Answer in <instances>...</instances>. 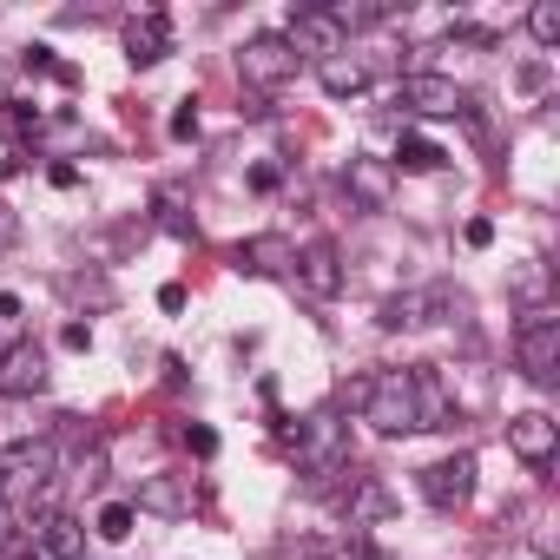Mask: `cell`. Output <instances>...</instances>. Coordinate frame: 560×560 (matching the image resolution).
<instances>
[{
  "label": "cell",
  "mask_w": 560,
  "mask_h": 560,
  "mask_svg": "<svg viewBox=\"0 0 560 560\" xmlns=\"http://www.w3.org/2000/svg\"><path fill=\"white\" fill-rule=\"evenodd\" d=\"M291 448H298V468H304V488H311V494H330V488H343V481L357 475L343 409H317V416H304L298 435H291Z\"/></svg>",
  "instance_id": "6da1fadb"
},
{
  "label": "cell",
  "mask_w": 560,
  "mask_h": 560,
  "mask_svg": "<svg viewBox=\"0 0 560 560\" xmlns=\"http://www.w3.org/2000/svg\"><path fill=\"white\" fill-rule=\"evenodd\" d=\"M357 416L376 435H416V376L409 370H376L357 389Z\"/></svg>",
  "instance_id": "7a4b0ae2"
},
{
  "label": "cell",
  "mask_w": 560,
  "mask_h": 560,
  "mask_svg": "<svg viewBox=\"0 0 560 560\" xmlns=\"http://www.w3.org/2000/svg\"><path fill=\"white\" fill-rule=\"evenodd\" d=\"M54 481H60V442H54V435H21V442L0 448V494L14 488V494L47 501Z\"/></svg>",
  "instance_id": "3957f363"
},
{
  "label": "cell",
  "mask_w": 560,
  "mask_h": 560,
  "mask_svg": "<svg viewBox=\"0 0 560 560\" xmlns=\"http://www.w3.org/2000/svg\"><path fill=\"white\" fill-rule=\"evenodd\" d=\"M237 80L250 93H277V86H291L298 80V54L284 47V34H250L237 47Z\"/></svg>",
  "instance_id": "277c9868"
},
{
  "label": "cell",
  "mask_w": 560,
  "mask_h": 560,
  "mask_svg": "<svg viewBox=\"0 0 560 560\" xmlns=\"http://www.w3.org/2000/svg\"><path fill=\"white\" fill-rule=\"evenodd\" d=\"M514 357H521V370H527V383H553L560 376V317L553 311H527L521 324H514Z\"/></svg>",
  "instance_id": "5b68a950"
},
{
  "label": "cell",
  "mask_w": 560,
  "mask_h": 560,
  "mask_svg": "<svg viewBox=\"0 0 560 560\" xmlns=\"http://www.w3.org/2000/svg\"><path fill=\"white\" fill-rule=\"evenodd\" d=\"M396 106H409L416 119H462L468 93H462L448 73H402V86H396Z\"/></svg>",
  "instance_id": "8992f818"
},
{
  "label": "cell",
  "mask_w": 560,
  "mask_h": 560,
  "mask_svg": "<svg viewBox=\"0 0 560 560\" xmlns=\"http://www.w3.org/2000/svg\"><path fill=\"white\" fill-rule=\"evenodd\" d=\"M416 488H422V501L442 508V514L468 508V494H475V455H442V462H429V468L416 475Z\"/></svg>",
  "instance_id": "52a82bcc"
},
{
  "label": "cell",
  "mask_w": 560,
  "mask_h": 560,
  "mask_svg": "<svg viewBox=\"0 0 560 560\" xmlns=\"http://www.w3.org/2000/svg\"><path fill=\"white\" fill-rule=\"evenodd\" d=\"M291 277L317 298V304H330V298H343V257H337V244L330 237H311L304 250H298V264H291Z\"/></svg>",
  "instance_id": "ba28073f"
},
{
  "label": "cell",
  "mask_w": 560,
  "mask_h": 560,
  "mask_svg": "<svg viewBox=\"0 0 560 560\" xmlns=\"http://www.w3.org/2000/svg\"><path fill=\"white\" fill-rule=\"evenodd\" d=\"M284 47L304 60V54H317V60H330V54H343L350 40L337 34V21H330V8H291V21H284Z\"/></svg>",
  "instance_id": "9c48e42d"
},
{
  "label": "cell",
  "mask_w": 560,
  "mask_h": 560,
  "mask_svg": "<svg viewBox=\"0 0 560 560\" xmlns=\"http://www.w3.org/2000/svg\"><path fill=\"white\" fill-rule=\"evenodd\" d=\"M343 191H350V205H357V211H389V198H396V165H389V159L357 152V159L343 165Z\"/></svg>",
  "instance_id": "30bf717a"
},
{
  "label": "cell",
  "mask_w": 560,
  "mask_h": 560,
  "mask_svg": "<svg viewBox=\"0 0 560 560\" xmlns=\"http://www.w3.org/2000/svg\"><path fill=\"white\" fill-rule=\"evenodd\" d=\"M27 540H34V560H86V527L73 514H60V508L34 514Z\"/></svg>",
  "instance_id": "8fae6325"
},
{
  "label": "cell",
  "mask_w": 560,
  "mask_h": 560,
  "mask_svg": "<svg viewBox=\"0 0 560 560\" xmlns=\"http://www.w3.org/2000/svg\"><path fill=\"white\" fill-rule=\"evenodd\" d=\"M119 40H126V60H132V67H159V60L172 54V21H165V8H145V14H126V27H119Z\"/></svg>",
  "instance_id": "7c38bea8"
},
{
  "label": "cell",
  "mask_w": 560,
  "mask_h": 560,
  "mask_svg": "<svg viewBox=\"0 0 560 560\" xmlns=\"http://www.w3.org/2000/svg\"><path fill=\"white\" fill-rule=\"evenodd\" d=\"M508 448H514L527 468H547V462H553V448H560V422H553L547 409H527V416H514V422H508Z\"/></svg>",
  "instance_id": "4fadbf2b"
},
{
  "label": "cell",
  "mask_w": 560,
  "mask_h": 560,
  "mask_svg": "<svg viewBox=\"0 0 560 560\" xmlns=\"http://www.w3.org/2000/svg\"><path fill=\"white\" fill-rule=\"evenodd\" d=\"M40 389H47V350L34 337H21L0 357V396H40Z\"/></svg>",
  "instance_id": "5bb4252c"
},
{
  "label": "cell",
  "mask_w": 560,
  "mask_h": 560,
  "mask_svg": "<svg viewBox=\"0 0 560 560\" xmlns=\"http://www.w3.org/2000/svg\"><path fill=\"white\" fill-rule=\"evenodd\" d=\"M237 264H244L250 277H291L298 244H291V237H277V231H257V237H244V244H237Z\"/></svg>",
  "instance_id": "9a60e30c"
},
{
  "label": "cell",
  "mask_w": 560,
  "mask_h": 560,
  "mask_svg": "<svg viewBox=\"0 0 560 560\" xmlns=\"http://www.w3.org/2000/svg\"><path fill=\"white\" fill-rule=\"evenodd\" d=\"M389 508H396V501H389V488H383L376 475L357 468V475L343 481V521H350V527H370V521H383Z\"/></svg>",
  "instance_id": "2e32d148"
},
{
  "label": "cell",
  "mask_w": 560,
  "mask_h": 560,
  "mask_svg": "<svg viewBox=\"0 0 560 560\" xmlns=\"http://www.w3.org/2000/svg\"><path fill=\"white\" fill-rule=\"evenodd\" d=\"M317 80H324V93H330V100H357V93H370V60L343 47V54L317 60Z\"/></svg>",
  "instance_id": "e0dca14e"
},
{
  "label": "cell",
  "mask_w": 560,
  "mask_h": 560,
  "mask_svg": "<svg viewBox=\"0 0 560 560\" xmlns=\"http://www.w3.org/2000/svg\"><path fill=\"white\" fill-rule=\"evenodd\" d=\"M139 514H165V521L191 514V488H185V475H145V481H139Z\"/></svg>",
  "instance_id": "ac0fdd59"
},
{
  "label": "cell",
  "mask_w": 560,
  "mask_h": 560,
  "mask_svg": "<svg viewBox=\"0 0 560 560\" xmlns=\"http://www.w3.org/2000/svg\"><path fill=\"white\" fill-rule=\"evenodd\" d=\"M416 376V429H455V402L442 389L435 370H409Z\"/></svg>",
  "instance_id": "d6986e66"
},
{
  "label": "cell",
  "mask_w": 560,
  "mask_h": 560,
  "mask_svg": "<svg viewBox=\"0 0 560 560\" xmlns=\"http://www.w3.org/2000/svg\"><path fill=\"white\" fill-rule=\"evenodd\" d=\"M330 21H337V34L350 40V34H370V27L396 21V0H337V8H330Z\"/></svg>",
  "instance_id": "ffe728a7"
},
{
  "label": "cell",
  "mask_w": 560,
  "mask_h": 560,
  "mask_svg": "<svg viewBox=\"0 0 560 560\" xmlns=\"http://www.w3.org/2000/svg\"><path fill=\"white\" fill-rule=\"evenodd\" d=\"M416 304H422V324H462L468 317V291H455V284H429V291H416Z\"/></svg>",
  "instance_id": "44dd1931"
},
{
  "label": "cell",
  "mask_w": 560,
  "mask_h": 560,
  "mask_svg": "<svg viewBox=\"0 0 560 560\" xmlns=\"http://www.w3.org/2000/svg\"><path fill=\"white\" fill-rule=\"evenodd\" d=\"M389 165H402V172H442L448 165V152L435 145V139H422V132H402V145H396V159Z\"/></svg>",
  "instance_id": "7402d4cb"
},
{
  "label": "cell",
  "mask_w": 560,
  "mask_h": 560,
  "mask_svg": "<svg viewBox=\"0 0 560 560\" xmlns=\"http://www.w3.org/2000/svg\"><path fill=\"white\" fill-rule=\"evenodd\" d=\"M508 298H521L527 311H547V264H514L508 270Z\"/></svg>",
  "instance_id": "603a6c76"
},
{
  "label": "cell",
  "mask_w": 560,
  "mask_h": 560,
  "mask_svg": "<svg viewBox=\"0 0 560 560\" xmlns=\"http://www.w3.org/2000/svg\"><path fill=\"white\" fill-rule=\"evenodd\" d=\"M376 324H383V330H416V324H422V304H416V291H396V298H383V304H376Z\"/></svg>",
  "instance_id": "cb8c5ba5"
},
{
  "label": "cell",
  "mask_w": 560,
  "mask_h": 560,
  "mask_svg": "<svg viewBox=\"0 0 560 560\" xmlns=\"http://www.w3.org/2000/svg\"><path fill=\"white\" fill-rule=\"evenodd\" d=\"M527 34L540 47H560V0H534V8H527Z\"/></svg>",
  "instance_id": "d4e9b609"
},
{
  "label": "cell",
  "mask_w": 560,
  "mask_h": 560,
  "mask_svg": "<svg viewBox=\"0 0 560 560\" xmlns=\"http://www.w3.org/2000/svg\"><path fill=\"white\" fill-rule=\"evenodd\" d=\"M21 60H27V67H34V73H54V80H60V86H73V67H67V60H60V54H54V47H40V40H34V47H21Z\"/></svg>",
  "instance_id": "484cf974"
},
{
  "label": "cell",
  "mask_w": 560,
  "mask_h": 560,
  "mask_svg": "<svg viewBox=\"0 0 560 560\" xmlns=\"http://www.w3.org/2000/svg\"><path fill=\"white\" fill-rule=\"evenodd\" d=\"M152 211H159V224H165V231H172V237H185V244H191V237H198V224H191V218H185V211H178V198H172V191H159V198H152Z\"/></svg>",
  "instance_id": "4316f807"
},
{
  "label": "cell",
  "mask_w": 560,
  "mask_h": 560,
  "mask_svg": "<svg viewBox=\"0 0 560 560\" xmlns=\"http://www.w3.org/2000/svg\"><path fill=\"white\" fill-rule=\"evenodd\" d=\"M93 527H100V534H106V540H126V534H132V501H106V508H100V521H93Z\"/></svg>",
  "instance_id": "83f0119b"
},
{
  "label": "cell",
  "mask_w": 560,
  "mask_h": 560,
  "mask_svg": "<svg viewBox=\"0 0 560 560\" xmlns=\"http://www.w3.org/2000/svg\"><path fill=\"white\" fill-rule=\"evenodd\" d=\"M178 435H185V448H191V455H205V462H211V455H218V435H211V429H205V422H185V429H178Z\"/></svg>",
  "instance_id": "f1b7e54d"
},
{
  "label": "cell",
  "mask_w": 560,
  "mask_h": 560,
  "mask_svg": "<svg viewBox=\"0 0 560 560\" xmlns=\"http://www.w3.org/2000/svg\"><path fill=\"white\" fill-rule=\"evenodd\" d=\"M14 244H21V211L0 198V250H14Z\"/></svg>",
  "instance_id": "f546056e"
},
{
  "label": "cell",
  "mask_w": 560,
  "mask_h": 560,
  "mask_svg": "<svg viewBox=\"0 0 560 560\" xmlns=\"http://www.w3.org/2000/svg\"><path fill=\"white\" fill-rule=\"evenodd\" d=\"M547 80H553L547 60H527V67H521V93H547Z\"/></svg>",
  "instance_id": "4dcf8cb0"
},
{
  "label": "cell",
  "mask_w": 560,
  "mask_h": 560,
  "mask_svg": "<svg viewBox=\"0 0 560 560\" xmlns=\"http://www.w3.org/2000/svg\"><path fill=\"white\" fill-rule=\"evenodd\" d=\"M172 139H198V106H191V100L172 113Z\"/></svg>",
  "instance_id": "1f68e13d"
},
{
  "label": "cell",
  "mask_w": 560,
  "mask_h": 560,
  "mask_svg": "<svg viewBox=\"0 0 560 560\" xmlns=\"http://www.w3.org/2000/svg\"><path fill=\"white\" fill-rule=\"evenodd\" d=\"M0 330H8V337L21 330V298H14V291H0ZM14 343H21V337H14Z\"/></svg>",
  "instance_id": "d6a6232c"
},
{
  "label": "cell",
  "mask_w": 560,
  "mask_h": 560,
  "mask_svg": "<svg viewBox=\"0 0 560 560\" xmlns=\"http://www.w3.org/2000/svg\"><path fill=\"white\" fill-rule=\"evenodd\" d=\"M317 560H370V540H337V547H324Z\"/></svg>",
  "instance_id": "836d02e7"
},
{
  "label": "cell",
  "mask_w": 560,
  "mask_h": 560,
  "mask_svg": "<svg viewBox=\"0 0 560 560\" xmlns=\"http://www.w3.org/2000/svg\"><path fill=\"white\" fill-rule=\"evenodd\" d=\"M462 237H468L475 250H488V244H494V224H488V218H468V231H462Z\"/></svg>",
  "instance_id": "e575fe53"
},
{
  "label": "cell",
  "mask_w": 560,
  "mask_h": 560,
  "mask_svg": "<svg viewBox=\"0 0 560 560\" xmlns=\"http://www.w3.org/2000/svg\"><path fill=\"white\" fill-rule=\"evenodd\" d=\"M277 185H284V172H277V165H257L250 172V191H277Z\"/></svg>",
  "instance_id": "d590c367"
},
{
  "label": "cell",
  "mask_w": 560,
  "mask_h": 560,
  "mask_svg": "<svg viewBox=\"0 0 560 560\" xmlns=\"http://www.w3.org/2000/svg\"><path fill=\"white\" fill-rule=\"evenodd\" d=\"M60 343H67V350H86V343H93V330H86V324H67V330H60Z\"/></svg>",
  "instance_id": "8d00e7d4"
},
{
  "label": "cell",
  "mask_w": 560,
  "mask_h": 560,
  "mask_svg": "<svg viewBox=\"0 0 560 560\" xmlns=\"http://www.w3.org/2000/svg\"><path fill=\"white\" fill-rule=\"evenodd\" d=\"M14 527H21V521H14V508H8V501H0V553H8V540H14Z\"/></svg>",
  "instance_id": "74e56055"
},
{
  "label": "cell",
  "mask_w": 560,
  "mask_h": 560,
  "mask_svg": "<svg viewBox=\"0 0 560 560\" xmlns=\"http://www.w3.org/2000/svg\"><path fill=\"white\" fill-rule=\"evenodd\" d=\"M47 178H54V185H60V191H73V185H80V165H54V172H47Z\"/></svg>",
  "instance_id": "f35d334b"
},
{
  "label": "cell",
  "mask_w": 560,
  "mask_h": 560,
  "mask_svg": "<svg viewBox=\"0 0 560 560\" xmlns=\"http://www.w3.org/2000/svg\"><path fill=\"white\" fill-rule=\"evenodd\" d=\"M159 311H185V284H165L159 291Z\"/></svg>",
  "instance_id": "ab89813d"
},
{
  "label": "cell",
  "mask_w": 560,
  "mask_h": 560,
  "mask_svg": "<svg viewBox=\"0 0 560 560\" xmlns=\"http://www.w3.org/2000/svg\"><path fill=\"white\" fill-rule=\"evenodd\" d=\"M0 113H8V67H0Z\"/></svg>",
  "instance_id": "60d3db41"
}]
</instances>
